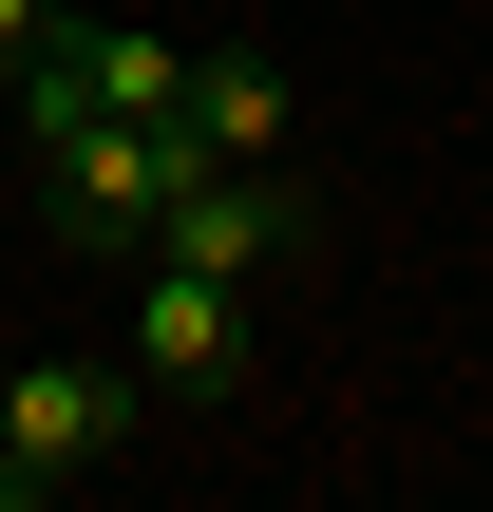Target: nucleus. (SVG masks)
<instances>
[{
    "instance_id": "4",
    "label": "nucleus",
    "mask_w": 493,
    "mask_h": 512,
    "mask_svg": "<svg viewBox=\"0 0 493 512\" xmlns=\"http://www.w3.org/2000/svg\"><path fill=\"white\" fill-rule=\"evenodd\" d=\"M152 247H171V266H228V285H266V266L304 247V190H285V171H171Z\"/></svg>"
},
{
    "instance_id": "6",
    "label": "nucleus",
    "mask_w": 493,
    "mask_h": 512,
    "mask_svg": "<svg viewBox=\"0 0 493 512\" xmlns=\"http://www.w3.org/2000/svg\"><path fill=\"white\" fill-rule=\"evenodd\" d=\"M38 19H57V0H0V57H19V38H38Z\"/></svg>"
},
{
    "instance_id": "1",
    "label": "nucleus",
    "mask_w": 493,
    "mask_h": 512,
    "mask_svg": "<svg viewBox=\"0 0 493 512\" xmlns=\"http://www.w3.org/2000/svg\"><path fill=\"white\" fill-rule=\"evenodd\" d=\"M171 171H209V152H190V114H95V133H57V152H38V209H57V247L133 266V247H152V209H171Z\"/></svg>"
},
{
    "instance_id": "5",
    "label": "nucleus",
    "mask_w": 493,
    "mask_h": 512,
    "mask_svg": "<svg viewBox=\"0 0 493 512\" xmlns=\"http://www.w3.org/2000/svg\"><path fill=\"white\" fill-rule=\"evenodd\" d=\"M285 133H304L285 57H190V152H209V171H266Z\"/></svg>"
},
{
    "instance_id": "2",
    "label": "nucleus",
    "mask_w": 493,
    "mask_h": 512,
    "mask_svg": "<svg viewBox=\"0 0 493 512\" xmlns=\"http://www.w3.org/2000/svg\"><path fill=\"white\" fill-rule=\"evenodd\" d=\"M133 418H152V380H133V361H19V380H0V512L76 494Z\"/></svg>"
},
{
    "instance_id": "7",
    "label": "nucleus",
    "mask_w": 493,
    "mask_h": 512,
    "mask_svg": "<svg viewBox=\"0 0 493 512\" xmlns=\"http://www.w3.org/2000/svg\"><path fill=\"white\" fill-rule=\"evenodd\" d=\"M0 380H19V361H0Z\"/></svg>"
},
{
    "instance_id": "3",
    "label": "nucleus",
    "mask_w": 493,
    "mask_h": 512,
    "mask_svg": "<svg viewBox=\"0 0 493 512\" xmlns=\"http://www.w3.org/2000/svg\"><path fill=\"white\" fill-rule=\"evenodd\" d=\"M133 380H152L171 418L247 399V285H228V266H171V247H133Z\"/></svg>"
}]
</instances>
